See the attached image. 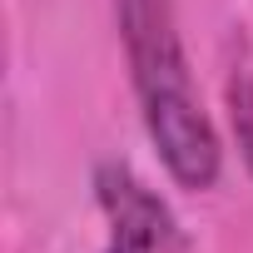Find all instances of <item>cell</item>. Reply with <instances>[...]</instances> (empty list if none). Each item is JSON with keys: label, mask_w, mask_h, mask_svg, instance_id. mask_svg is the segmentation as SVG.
Instances as JSON below:
<instances>
[{"label": "cell", "mask_w": 253, "mask_h": 253, "mask_svg": "<svg viewBox=\"0 0 253 253\" xmlns=\"http://www.w3.org/2000/svg\"><path fill=\"white\" fill-rule=\"evenodd\" d=\"M114 20H119L144 134L164 174L189 194L213 189L223 174V144L194 84L174 0H114Z\"/></svg>", "instance_id": "1"}, {"label": "cell", "mask_w": 253, "mask_h": 253, "mask_svg": "<svg viewBox=\"0 0 253 253\" xmlns=\"http://www.w3.org/2000/svg\"><path fill=\"white\" fill-rule=\"evenodd\" d=\"M94 199L104 213V253H194L179 213L129 164H99Z\"/></svg>", "instance_id": "2"}, {"label": "cell", "mask_w": 253, "mask_h": 253, "mask_svg": "<svg viewBox=\"0 0 253 253\" xmlns=\"http://www.w3.org/2000/svg\"><path fill=\"white\" fill-rule=\"evenodd\" d=\"M228 124H233L238 154H243V164L253 174V70L248 65L228 70Z\"/></svg>", "instance_id": "3"}]
</instances>
